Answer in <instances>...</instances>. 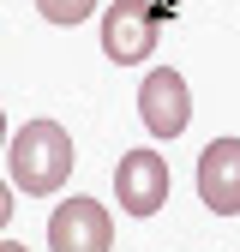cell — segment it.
I'll use <instances>...</instances> for the list:
<instances>
[{
	"label": "cell",
	"mask_w": 240,
	"mask_h": 252,
	"mask_svg": "<svg viewBox=\"0 0 240 252\" xmlns=\"http://www.w3.org/2000/svg\"><path fill=\"white\" fill-rule=\"evenodd\" d=\"M6 156H12V186H24V198H54L72 180L78 144L60 120H24L6 138Z\"/></svg>",
	"instance_id": "obj_1"
},
{
	"label": "cell",
	"mask_w": 240,
	"mask_h": 252,
	"mask_svg": "<svg viewBox=\"0 0 240 252\" xmlns=\"http://www.w3.org/2000/svg\"><path fill=\"white\" fill-rule=\"evenodd\" d=\"M156 30H162V6L156 0H108L102 12V54L114 66H138L156 48Z\"/></svg>",
	"instance_id": "obj_2"
},
{
	"label": "cell",
	"mask_w": 240,
	"mask_h": 252,
	"mask_svg": "<svg viewBox=\"0 0 240 252\" xmlns=\"http://www.w3.org/2000/svg\"><path fill=\"white\" fill-rule=\"evenodd\" d=\"M168 186H174L168 156L150 150V144L126 150V156L114 162V198H120V210H126V216H156V210L168 204Z\"/></svg>",
	"instance_id": "obj_3"
},
{
	"label": "cell",
	"mask_w": 240,
	"mask_h": 252,
	"mask_svg": "<svg viewBox=\"0 0 240 252\" xmlns=\"http://www.w3.org/2000/svg\"><path fill=\"white\" fill-rule=\"evenodd\" d=\"M138 120L150 138H180L192 126V90L174 66H150L138 84Z\"/></svg>",
	"instance_id": "obj_4"
},
{
	"label": "cell",
	"mask_w": 240,
	"mask_h": 252,
	"mask_svg": "<svg viewBox=\"0 0 240 252\" xmlns=\"http://www.w3.org/2000/svg\"><path fill=\"white\" fill-rule=\"evenodd\" d=\"M48 252H114V222L96 198H66L48 216Z\"/></svg>",
	"instance_id": "obj_5"
},
{
	"label": "cell",
	"mask_w": 240,
	"mask_h": 252,
	"mask_svg": "<svg viewBox=\"0 0 240 252\" xmlns=\"http://www.w3.org/2000/svg\"><path fill=\"white\" fill-rule=\"evenodd\" d=\"M198 198L216 216H240V138H210L198 150Z\"/></svg>",
	"instance_id": "obj_6"
},
{
	"label": "cell",
	"mask_w": 240,
	"mask_h": 252,
	"mask_svg": "<svg viewBox=\"0 0 240 252\" xmlns=\"http://www.w3.org/2000/svg\"><path fill=\"white\" fill-rule=\"evenodd\" d=\"M102 0H36V12L48 18V24H60V30H72V24H84L90 12H96Z\"/></svg>",
	"instance_id": "obj_7"
},
{
	"label": "cell",
	"mask_w": 240,
	"mask_h": 252,
	"mask_svg": "<svg viewBox=\"0 0 240 252\" xmlns=\"http://www.w3.org/2000/svg\"><path fill=\"white\" fill-rule=\"evenodd\" d=\"M6 222H12V180H0V234H6Z\"/></svg>",
	"instance_id": "obj_8"
},
{
	"label": "cell",
	"mask_w": 240,
	"mask_h": 252,
	"mask_svg": "<svg viewBox=\"0 0 240 252\" xmlns=\"http://www.w3.org/2000/svg\"><path fill=\"white\" fill-rule=\"evenodd\" d=\"M0 252H30V246H18V240H0Z\"/></svg>",
	"instance_id": "obj_9"
},
{
	"label": "cell",
	"mask_w": 240,
	"mask_h": 252,
	"mask_svg": "<svg viewBox=\"0 0 240 252\" xmlns=\"http://www.w3.org/2000/svg\"><path fill=\"white\" fill-rule=\"evenodd\" d=\"M0 150H6V114H0Z\"/></svg>",
	"instance_id": "obj_10"
},
{
	"label": "cell",
	"mask_w": 240,
	"mask_h": 252,
	"mask_svg": "<svg viewBox=\"0 0 240 252\" xmlns=\"http://www.w3.org/2000/svg\"><path fill=\"white\" fill-rule=\"evenodd\" d=\"M156 6H174V0H156Z\"/></svg>",
	"instance_id": "obj_11"
}]
</instances>
